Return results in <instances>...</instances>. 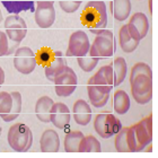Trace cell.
<instances>
[{
  "mask_svg": "<svg viewBox=\"0 0 158 158\" xmlns=\"http://www.w3.org/2000/svg\"><path fill=\"white\" fill-rule=\"evenodd\" d=\"M152 0H149V10H150V13L152 11Z\"/></svg>",
  "mask_w": 158,
  "mask_h": 158,
  "instance_id": "obj_38",
  "label": "cell"
},
{
  "mask_svg": "<svg viewBox=\"0 0 158 158\" xmlns=\"http://www.w3.org/2000/svg\"><path fill=\"white\" fill-rule=\"evenodd\" d=\"M3 82H5V73H3L2 68L0 67V87L2 86Z\"/></svg>",
  "mask_w": 158,
  "mask_h": 158,
  "instance_id": "obj_37",
  "label": "cell"
},
{
  "mask_svg": "<svg viewBox=\"0 0 158 158\" xmlns=\"http://www.w3.org/2000/svg\"><path fill=\"white\" fill-rule=\"evenodd\" d=\"M115 51V41L111 40L110 37L96 35L93 44L90 45L89 52L94 56L101 58H109L114 54Z\"/></svg>",
  "mask_w": 158,
  "mask_h": 158,
  "instance_id": "obj_13",
  "label": "cell"
},
{
  "mask_svg": "<svg viewBox=\"0 0 158 158\" xmlns=\"http://www.w3.org/2000/svg\"><path fill=\"white\" fill-rule=\"evenodd\" d=\"M113 87L102 85V84L95 81L93 78H90L87 84V94H88L90 104L97 109L104 107L109 102L110 93Z\"/></svg>",
  "mask_w": 158,
  "mask_h": 158,
  "instance_id": "obj_8",
  "label": "cell"
},
{
  "mask_svg": "<svg viewBox=\"0 0 158 158\" xmlns=\"http://www.w3.org/2000/svg\"><path fill=\"white\" fill-rule=\"evenodd\" d=\"M85 135L80 131H71L64 138V150L67 152H79V147Z\"/></svg>",
  "mask_w": 158,
  "mask_h": 158,
  "instance_id": "obj_25",
  "label": "cell"
},
{
  "mask_svg": "<svg viewBox=\"0 0 158 158\" xmlns=\"http://www.w3.org/2000/svg\"><path fill=\"white\" fill-rule=\"evenodd\" d=\"M0 1L9 14L18 15L22 11L35 10L34 0H0Z\"/></svg>",
  "mask_w": 158,
  "mask_h": 158,
  "instance_id": "obj_19",
  "label": "cell"
},
{
  "mask_svg": "<svg viewBox=\"0 0 158 158\" xmlns=\"http://www.w3.org/2000/svg\"><path fill=\"white\" fill-rule=\"evenodd\" d=\"M111 66L113 69V86L118 87L124 81L127 73H128V66H127L124 58H122V56L116 58Z\"/></svg>",
  "mask_w": 158,
  "mask_h": 158,
  "instance_id": "obj_22",
  "label": "cell"
},
{
  "mask_svg": "<svg viewBox=\"0 0 158 158\" xmlns=\"http://www.w3.org/2000/svg\"><path fill=\"white\" fill-rule=\"evenodd\" d=\"M54 104L53 99L49 96H42L37 99L36 104H35V113L40 121L48 123L50 122V115H51V111H52V106Z\"/></svg>",
  "mask_w": 158,
  "mask_h": 158,
  "instance_id": "obj_20",
  "label": "cell"
},
{
  "mask_svg": "<svg viewBox=\"0 0 158 158\" xmlns=\"http://www.w3.org/2000/svg\"><path fill=\"white\" fill-rule=\"evenodd\" d=\"M1 20H2V13H1V10H0V23H1Z\"/></svg>",
  "mask_w": 158,
  "mask_h": 158,
  "instance_id": "obj_39",
  "label": "cell"
},
{
  "mask_svg": "<svg viewBox=\"0 0 158 158\" xmlns=\"http://www.w3.org/2000/svg\"><path fill=\"white\" fill-rule=\"evenodd\" d=\"M118 43H120V46H121V49L123 50V52H125V53L133 52V51L137 50V48H138V45H139V41H137V40L133 39V37L130 35L127 25H123V26L120 28Z\"/></svg>",
  "mask_w": 158,
  "mask_h": 158,
  "instance_id": "obj_21",
  "label": "cell"
},
{
  "mask_svg": "<svg viewBox=\"0 0 158 158\" xmlns=\"http://www.w3.org/2000/svg\"><path fill=\"white\" fill-rule=\"evenodd\" d=\"M142 73L148 75V76H152V68L145 62H138L132 67L131 73H130V78H133L137 75H142Z\"/></svg>",
  "mask_w": 158,
  "mask_h": 158,
  "instance_id": "obj_31",
  "label": "cell"
},
{
  "mask_svg": "<svg viewBox=\"0 0 158 158\" xmlns=\"http://www.w3.org/2000/svg\"><path fill=\"white\" fill-rule=\"evenodd\" d=\"M13 104V97L9 93L0 92V116L9 112Z\"/></svg>",
  "mask_w": 158,
  "mask_h": 158,
  "instance_id": "obj_30",
  "label": "cell"
},
{
  "mask_svg": "<svg viewBox=\"0 0 158 158\" xmlns=\"http://www.w3.org/2000/svg\"><path fill=\"white\" fill-rule=\"evenodd\" d=\"M133 129L140 147V152H142L147 146H150L152 141V118L148 116L142 118L141 121L133 125Z\"/></svg>",
  "mask_w": 158,
  "mask_h": 158,
  "instance_id": "obj_12",
  "label": "cell"
},
{
  "mask_svg": "<svg viewBox=\"0 0 158 158\" xmlns=\"http://www.w3.org/2000/svg\"><path fill=\"white\" fill-rule=\"evenodd\" d=\"M98 61H99L98 56L92 54L89 51L85 56H79V58H77L78 66L80 67V69H81L82 71H85V73H90V71H93L94 68L97 66Z\"/></svg>",
  "mask_w": 158,
  "mask_h": 158,
  "instance_id": "obj_28",
  "label": "cell"
},
{
  "mask_svg": "<svg viewBox=\"0 0 158 158\" xmlns=\"http://www.w3.org/2000/svg\"><path fill=\"white\" fill-rule=\"evenodd\" d=\"M7 140L15 152H26L33 145V133L26 124L16 123L9 128Z\"/></svg>",
  "mask_w": 158,
  "mask_h": 158,
  "instance_id": "obj_2",
  "label": "cell"
},
{
  "mask_svg": "<svg viewBox=\"0 0 158 158\" xmlns=\"http://www.w3.org/2000/svg\"><path fill=\"white\" fill-rule=\"evenodd\" d=\"M115 137V149L118 152H130L128 145V128H122L116 133Z\"/></svg>",
  "mask_w": 158,
  "mask_h": 158,
  "instance_id": "obj_29",
  "label": "cell"
},
{
  "mask_svg": "<svg viewBox=\"0 0 158 158\" xmlns=\"http://www.w3.org/2000/svg\"><path fill=\"white\" fill-rule=\"evenodd\" d=\"M59 5L61 9L64 13H75L79 9L81 5V1H75V0H59Z\"/></svg>",
  "mask_w": 158,
  "mask_h": 158,
  "instance_id": "obj_34",
  "label": "cell"
},
{
  "mask_svg": "<svg viewBox=\"0 0 158 158\" xmlns=\"http://www.w3.org/2000/svg\"><path fill=\"white\" fill-rule=\"evenodd\" d=\"M9 52H10L9 40H8L7 34L5 32L0 31V56H8Z\"/></svg>",
  "mask_w": 158,
  "mask_h": 158,
  "instance_id": "obj_35",
  "label": "cell"
},
{
  "mask_svg": "<svg viewBox=\"0 0 158 158\" xmlns=\"http://www.w3.org/2000/svg\"><path fill=\"white\" fill-rule=\"evenodd\" d=\"M70 118H71L70 110L66 104L61 102L53 104L51 115H50V122H52V124L56 128L61 130L67 128L70 123Z\"/></svg>",
  "mask_w": 158,
  "mask_h": 158,
  "instance_id": "obj_14",
  "label": "cell"
},
{
  "mask_svg": "<svg viewBox=\"0 0 158 158\" xmlns=\"http://www.w3.org/2000/svg\"><path fill=\"white\" fill-rule=\"evenodd\" d=\"M95 131L102 138L109 139L115 135L122 129V123L118 118L110 113H101L97 114L94 121Z\"/></svg>",
  "mask_w": 158,
  "mask_h": 158,
  "instance_id": "obj_4",
  "label": "cell"
},
{
  "mask_svg": "<svg viewBox=\"0 0 158 158\" xmlns=\"http://www.w3.org/2000/svg\"><path fill=\"white\" fill-rule=\"evenodd\" d=\"M90 33L95 34V35H102V36L110 37L111 40H114V35H113L112 31L106 30V28H89Z\"/></svg>",
  "mask_w": 158,
  "mask_h": 158,
  "instance_id": "obj_36",
  "label": "cell"
},
{
  "mask_svg": "<svg viewBox=\"0 0 158 158\" xmlns=\"http://www.w3.org/2000/svg\"><path fill=\"white\" fill-rule=\"evenodd\" d=\"M37 1H52L53 2V0H37Z\"/></svg>",
  "mask_w": 158,
  "mask_h": 158,
  "instance_id": "obj_40",
  "label": "cell"
},
{
  "mask_svg": "<svg viewBox=\"0 0 158 158\" xmlns=\"http://www.w3.org/2000/svg\"><path fill=\"white\" fill-rule=\"evenodd\" d=\"M90 49V42L87 34L84 31H76L71 34L67 50V56H85Z\"/></svg>",
  "mask_w": 158,
  "mask_h": 158,
  "instance_id": "obj_9",
  "label": "cell"
},
{
  "mask_svg": "<svg viewBox=\"0 0 158 158\" xmlns=\"http://www.w3.org/2000/svg\"><path fill=\"white\" fill-rule=\"evenodd\" d=\"M128 145L130 152H140V147H139L138 140L135 137V132L133 129V125L128 128Z\"/></svg>",
  "mask_w": 158,
  "mask_h": 158,
  "instance_id": "obj_33",
  "label": "cell"
},
{
  "mask_svg": "<svg viewBox=\"0 0 158 158\" xmlns=\"http://www.w3.org/2000/svg\"><path fill=\"white\" fill-rule=\"evenodd\" d=\"M75 1H82V0H75Z\"/></svg>",
  "mask_w": 158,
  "mask_h": 158,
  "instance_id": "obj_42",
  "label": "cell"
},
{
  "mask_svg": "<svg viewBox=\"0 0 158 158\" xmlns=\"http://www.w3.org/2000/svg\"><path fill=\"white\" fill-rule=\"evenodd\" d=\"M35 22L41 28H49L56 20V9L52 1H37L34 10Z\"/></svg>",
  "mask_w": 158,
  "mask_h": 158,
  "instance_id": "obj_10",
  "label": "cell"
},
{
  "mask_svg": "<svg viewBox=\"0 0 158 158\" xmlns=\"http://www.w3.org/2000/svg\"><path fill=\"white\" fill-rule=\"evenodd\" d=\"M40 146L43 152H58L60 149L59 135L52 129H48L41 135Z\"/></svg>",
  "mask_w": 158,
  "mask_h": 158,
  "instance_id": "obj_16",
  "label": "cell"
},
{
  "mask_svg": "<svg viewBox=\"0 0 158 158\" xmlns=\"http://www.w3.org/2000/svg\"><path fill=\"white\" fill-rule=\"evenodd\" d=\"M37 61L31 48L22 46L15 51L14 56V67L18 73L23 75H30L36 68Z\"/></svg>",
  "mask_w": 158,
  "mask_h": 158,
  "instance_id": "obj_6",
  "label": "cell"
},
{
  "mask_svg": "<svg viewBox=\"0 0 158 158\" xmlns=\"http://www.w3.org/2000/svg\"><path fill=\"white\" fill-rule=\"evenodd\" d=\"M131 1L130 0H111L110 10L118 22H124L131 13Z\"/></svg>",
  "mask_w": 158,
  "mask_h": 158,
  "instance_id": "obj_18",
  "label": "cell"
},
{
  "mask_svg": "<svg viewBox=\"0 0 158 158\" xmlns=\"http://www.w3.org/2000/svg\"><path fill=\"white\" fill-rule=\"evenodd\" d=\"M101 143L94 135H86L82 138L79 147V152H101Z\"/></svg>",
  "mask_w": 158,
  "mask_h": 158,
  "instance_id": "obj_27",
  "label": "cell"
},
{
  "mask_svg": "<svg viewBox=\"0 0 158 158\" xmlns=\"http://www.w3.org/2000/svg\"><path fill=\"white\" fill-rule=\"evenodd\" d=\"M5 27H6L7 37L9 41L17 46L19 44L27 34V25L25 20L19 17V15L11 14L5 19Z\"/></svg>",
  "mask_w": 158,
  "mask_h": 158,
  "instance_id": "obj_7",
  "label": "cell"
},
{
  "mask_svg": "<svg viewBox=\"0 0 158 158\" xmlns=\"http://www.w3.org/2000/svg\"><path fill=\"white\" fill-rule=\"evenodd\" d=\"M131 93L133 99L140 105L148 104L152 98V76L137 75L130 78Z\"/></svg>",
  "mask_w": 158,
  "mask_h": 158,
  "instance_id": "obj_3",
  "label": "cell"
},
{
  "mask_svg": "<svg viewBox=\"0 0 158 158\" xmlns=\"http://www.w3.org/2000/svg\"><path fill=\"white\" fill-rule=\"evenodd\" d=\"M95 81L102 84V85L110 86V87H114L113 86V69L111 64L107 66H103L99 68V70L92 77Z\"/></svg>",
  "mask_w": 158,
  "mask_h": 158,
  "instance_id": "obj_26",
  "label": "cell"
},
{
  "mask_svg": "<svg viewBox=\"0 0 158 158\" xmlns=\"http://www.w3.org/2000/svg\"><path fill=\"white\" fill-rule=\"evenodd\" d=\"M54 58V53L49 49H45V48H43L41 49L37 52V56H36V61L37 63H41L43 66L45 67L46 64H49L51 61L53 60Z\"/></svg>",
  "mask_w": 158,
  "mask_h": 158,
  "instance_id": "obj_32",
  "label": "cell"
},
{
  "mask_svg": "<svg viewBox=\"0 0 158 158\" xmlns=\"http://www.w3.org/2000/svg\"><path fill=\"white\" fill-rule=\"evenodd\" d=\"M128 31L130 35L137 41H141L145 39L149 31V20L143 13H135L132 15V17L129 20Z\"/></svg>",
  "mask_w": 158,
  "mask_h": 158,
  "instance_id": "obj_11",
  "label": "cell"
},
{
  "mask_svg": "<svg viewBox=\"0 0 158 158\" xmlns=\"http://www.w3.org/2000/svg\"><path fill=\"white\" fill-rule=\"evenodd\" d=\"M81 23L88 28H105L107 26V10L103 0H90L81 14Z\"/></svg>",
  "mask_w": 158,
  "mask_h": 158,
  "instance_id": "obj_1",
  "label": "cell"
},
{
  "mask_svg": "<svg viewBox=\"0 0 158 158\" xmlns=\"http://www.w3.org/2000/svg\"><path fill=\"white\" fill-rule=\"evenodd\" d=\"M113 109L118 114L123 115L130 110V97L124 90H116L113 96Z\"/></svg>",
  "mask_w": 158,
  "mask_h": 158,
  "instance_id": "obj_23",
  "label": "cell"
},
{
  "mask_svg": "<svg viewBox=\"0 0 158 158\" xmlns=\"http://www.w3.org/2000/svg\"><path fill=\"white\" fill-rule=\"evenodd\" d=\"M53 82H54L56 95L60 97H68L73 95L76 90L78 78L76 73L67 66L66 69L56 77Z\"/></svg>",
  "mask_w": 158,
  "mask_h": 158,
  "instance_id": "obj_5",
  "label": "cell"
},
{
  "mask_svg": "<svg viewBox=\"0 0 158 158\" xmlns=\"http://www.w3.org/2000/svg\"><path fill=\"white\" fill-rule=\"evenodd\" d=\"M67 67V61L62 56L61 52H54V58L49 64H46L44 67V73H45V77L49 79L50 81H54V79L58 75L62 73L63 70L66 69Z\"/></svg>",
  "mask_w": 158,
  "mask_h": 158,
  "instance_id": "obj_17",
  "label": "cell"
},
{
  "mask_svg": "<svg viewBox=\"0 0 158 158\" xmlns=\"http://www.w3.org/2000/svg\"><path fill=\"white\" fill-rule=\"evenodd\" d=\"M73 115L77 124L86 127L92 120V110L89 104L84 99L76 101L73 107Z\"/></svg>",
  "mask_w": 158,
  "mask_h": 158,
  "instance_id": "obj_15",
  "label": "cell"
},
{
  "mask_svg": "<svg viewBox=\"0 0 158 158\" xmlns=\"http://www.w3.org/2000/svg\"><path fill=\"white\" fill-rule=\"evenodd\" d=\"M10 95L13 97L11 109L7 114L0 116L5 122H11L14 120H16L22 112V94L19 92H13L10 93Z\"/></svg>",
  "mask_w": 158,
  "mask_h": 158,
  "instance_id": "obj_24",
  "label": "cell"
},
{
  "mask_svg": "<svg viewBox=\"0 0 158 158\" xmlns=\"http://www.w3.org/2000/svg\"><path fill=\"white\" fill-rule=\"evenodd\" d=\"M1 132H2V129H1V127H0V135H1Z\"/></svg>",
  "mask_w": 158,
  "mask_h": 158,
  "instance_id": "obj_41",
  "label": "cell"
}]
</instances>
